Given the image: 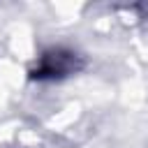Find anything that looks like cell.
<instances>
[{"label": "cell", "mask_w": 148, "mask_h": 148, "mask_svg": "<svg viewBox=\"0 0 148 148\" xmlns=\"http://www.w3.org/2000/svg\"><path fill=\"white\" fill-rule=\"evenodd\" d=\"M69 69H72V58H69V53L56 51V53H49V56L42 58L35 76H37V79H42V76H60V74H67Z\"/></svg>", "instance_id": "cell-1"}]
</instances>
